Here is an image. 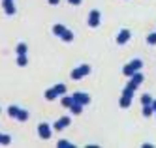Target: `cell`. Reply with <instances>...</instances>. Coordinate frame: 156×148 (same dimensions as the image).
<instances>
[{
    "label": "cell",
    "instance_id": "cell-1",
    "mask_svg": "<svg viewBox=\"0 0 156 148\" xmlns=\"http://www.w3.org/2000/svg\"><path fill=\"white\" fill-rule=\"evenodd\" d=\"M141 67H143V60L139 58H133L130 64H126L124 67H122V73H124L126 77H132L136 71H141Z\"/></svg>",
    "mask_w": 156,
    "mask_h": 148
},
{
    "label": "cell",
    "instance_id": "cell-23",
    "mask_svg": "<svg viewBox=\"0 0 156 148\" xmlns=\"http://www.w3.org/2000/svg\"><path fill=\"white\" fill-rule=\"evenodd\" d=\"M152 112H154V109H152V105H143V116H152Z\"/></svg>",
    "mask_w": 156,
    "mask_h": 148
},
{
    "label": "cell",
    "instance_id": "cell-5",
    "mask_svg": "<svg viewBox=\"0 0 156 148\" xmlns=\"http://www.w3.org/2000/svg\"><path fill=\"white\" fill-rule=\"evenodd\" d=\"M70 124H72V118H70V116H62V118H58L57 122H55L53 129H55V131H62L64 128H68Z\"/></svg>",
    "mask_w": 156,
    "mask_h": 148
},
{
    "label": "cell",
    "instance_id": "cell-12",
    "mask_svg": "<svg viewBox=\"0 0 156 148\" xmlns=\"http://www.w3.org/2000/svg\"><path fill=\"white\" fill-rule=\"evenodd\" d=\"M60 103H62L66 109H70V107H72V103H73V98H72V96H66V94H64V96H62V99H60Z\"/></svg>",
    "mask_w": 156,
    "mask_h": 148
},
{
    "label": "cell",
    "instance_id": "cell-30",
    "mask_svg": "<svg viewBox=\"0 0 156 148\" xmlns=\"http://www.w3.org/2000/svg\"><path fill=\"white\" fill-rule=\"evenodd\" d=\"M154 112H156V111H154Z\"/></svg>",
    "mask_w": 156,
    "mask_h": 148
},
{
    "label": "cell",
    "instance_id": "cell-14",
    "mask_svg": "<svg viewBox=\"0 0 156 148\" xmlns=\"http://www.w3.org/2000/svg\"><path fill=\"white\" fill-rule=\"evenodd\" d=\"M64 32H66V26H64V25H55V26H53V34H55V36L60 38Z\"/></svg>",
    "mask_w": 156,
    "mask_h": 148
},
{
    "label": "cell",
    "instance_id": "cell-29",
    "mask_svg": "<svg viewBox=\"0 0 156 148\" xmlns=\"http://www.w3.org/2000/svg\"><path fill=\"white\" fill-rule=\"evenodd\" d=\"M0 112H2V109H0Z\"/></svg>",
    "mask_w": 156,
    "mask_h": 148
},
{
    "label": "cell",
    "instance_id": "cell-25",
    "mask_svg": "<svg viewBox=\"0 0 156 148\" xmlns=\"http://www.w3.org/2000/svg\"><path fill=\"white\" fill-rule=\"evenodd\" d=\"M147 43L149 45H156V32H152V34L147 36Z\"/></svg>",
    "mask_w": 156,
    "mask_h": 148
},
{
    "label": "cell",
    "instance_id": "cell-15",
    "mask_svg": "<svg viewBox=\"0 0 156 148\" xmlns=\"http://www.w3.org/2000/svg\"><path fill=\"white\" fill-rule=\"evenodd\" d=\"M58 96H57V92H55V88H47L45 90V99L47 101H53V99H57Z\"/></svg>",
    "mask_w": 156,
    "mask_h": 148
},
{
    "label": "cell",
    "instance_id": "cell-22",
    "mask_svg": "<svg viewBox=\"0 0 156 148\" xmlns=\"http://www.w3.org/2000/svg\"><path fill=\"white\" fill-rule=\"evenodd\" d=\"M19 111H21V109H19L17 105H9V107H8V115H9V116H12V118H15Z\"/></svg>",
    "mask_w": 156,
    "mask_h": 148
},
{
    "label": "cell",
    "instance_id": "cell-8",
    "mask_svg": "<svg viewBox=\"0 0 156 148\" xmlns=\"http://www.w3.org/2000/svg\"><path fill=\"white\" fill-rule=\"evenodd\" d=\"M2 4H4V11H6V15H15L13 0H2Z\"/></svg>",
    "mask_w": 156,
    "mask_h": 148
},
{
    "label": "cell",
    "instance_id": "cell-26",
    "mask_svg": "<svg viewBox=\"0 0 156 148\" xmlns=\"http://www.w3.org/2000/svg\"><path fill=\"white\" fill-rule=\"evenodd\" d=\"M72 146V143H68V141H58V148H70Z\"/></svg>",
    "mask_w": 156,
    "mask_h": 148
},
{
    "label": "cell",
    "instance_id": "cell-16",
    "mask_svg": "<svg viewBox=\"0 0 156 148\" xmlns=\"http://www.w3.org/2000/svg\"><path fill=\"white\" fill-rule=\"evenodd\" d=\"M17 66H21V67L28 66V58H27V54H17Z\"/></svg>",
    "mask_w": 156,
    "mask_h": 148
},
{
    "label": "cell",
    "instance_id": "cell-17",
    "mask_svg": "<svg viewBox=\"0 0 156 148\" xmlns=\"http://www.w3.org/2000/svg\"><path fill=\"white\" fill-rule=\"evenodd\" d=\"M70 111H72V115H81V111H83V105L81 103H72V107H70Z\"/></svg>",
    "mask_w": 156,
    "mask_h": 148
},
{
    "label": "cell",
    "instance_id": "cell-2",
    "mask_svg": "<svg viewBox=\"0 0 156 148\" xmlns=\"http://www.w3.org/2000/svg\"><path fill=\"white\" fill-rule=\"evenodd\" d=\"M88 73H90V66H88V64H81L79 67H75V70L72 71V79H73V81H81V79L87 77Z\"/></svg>",
    "mask_w": 156,
    "mask_h": 148
},
{
    "label": "cell",
    "instance_id": "cell-7",
    "mask_svg": "<svg viewBox=\"0 0 156 148\" xmlns=\"http://www.w3.org/2000/svg\"><path fill=\"white\" fill-rule=\"evenodd\" d=\"M130 38H132V32H130L128 28H124V30H120V32H119V36H117V43H119V45H124Z\"/></svg>",
    "mask_w": 156,
    "mask_h": 148
},
{
    "label": "cell",
    "instance_id": "cell-28",
    "mask_svg": "<svg viewBox=\"0 0 156 148\" xmlns=\"http://www.w3.org/2000/svg\"><path fill=\"white\" fill-rule=\"evenodd\" d=\"M58 2H60V0H49V4H51V6H57Z\"/></svg>",
    "mask_w": 156,
    "mask_h": 148
},
{
    "label": "cell",
    "instance_id": "cell-21",
    "mask_svg": "<svg viewBox=\"0 0 156 148\" xmlns=\"http://www.w3.org/2000/svg\"><path fill=\"white\" fill-rule=\"evenodd\" d=\"M55 88V92H57V96H64L66 94V90H68V88H66V84H57V86H53Z\"/></svg>",
    "mask_w": 156,
    "mask_h": 148
},
{
    "label": "cell",
    "instance_id": "cell-10",
    "mask_svg": "<svg viewBox=\"0 0 156 148\" xmlns=\"http://www.w3.org/2000/svg\"><path fill=\"white\" fill-rule=\"evenodd\" d=\"M136 90H137V84L128 83V84H126V88L122 90V94H124V96H130V98H133V94H136Z\"/></svg>",
    "mask_w": 156,
    "mask_h": 148
},
{
    "label": "cell",
    "instance_id": "cell-4",
    "mask_svg": "<svg viewBox=\"0 0 156 148\" xmlns=\"http://www.w3.org/2000/svg\"><path fill=\"white\" fill-rule=\"evenodd\" d=\"M72 98H73V101H75V103H81L83 107L90 103V96H88V94H85V92H75V94H72Z\"/></svg>",
    "mask_w": 156,
    "mask_h": 148
},
{
    "label": "cell",
    "instance_id": "cell-9",
    "mask_svg": "<svg viewBox=\"0 0 156 148\" xmlns=\"http://www.w3.org/2000/svg\"><path fill=\"white\" fill-rule=\"evenodd\" d=\"M119 105H120V109H130V105H132V98L122 94L120 99H119Z\"/></svg>",
    "mask_w": 156,
    "mask_h": 148
},
{
    "label": "cell",
    "instance_id": "cell-20",
    "mask_svg": "<svg viewBox=\"0 0 156 148\" xmlns=\"http://www.w3.org/2000/svg\"><path fill=\"white\" fill-rule=\"evenodd\" d=\"M28 47H27V43H17V47H15V53L17 54H27Z\"/></svg>",
    "mask_w": 156,
    "mask_h": 148
},
{
    "label": "cell",
    "instance_id": "cell-27",
    "mask_svg": "<svg viewBox=\"0 0 156 148\" xmlns=\"http://www.w3.org/2000/svg\"><path fill=\"white\" fill-rule=\"evenodd\" d=\"M83 2V0H68V4H72V6H79Z\"/></svg>",
    "mask_w": 156,
    "mask_h": 148
},
{
    "label": "cell",
    "instance_id": "cell-18",
    "mask_svg": "<svg viewBox=\"0 0 156 148\" xmlns=\"http://www.w3.org/2000/svg\"><path fill=\"white\" fill-rule=\"evenodd\" d=\"M9 143H12V137H9L8 133H0V144H2V146H8Z\"/></svg>",
    "mask_w": 156,
    "mask_h": 148
},
{
    "label": "cell",
    "instance_id": "cell-19",
    "mask_svg": "<svg viewBox=\"0 0 156 148\" xmlns=\"http://www.w3.org/2000/svg\"><path fill=\"white\" fill-rule=\"evenodd\" d=\"M15 118H17L19 122H27V120H28V112H27L25 109H21V111L17 112V116H15Z\"/></svg>",
    "mask_w": 156,
    "mask_h": 148
},
{
    "label": "cell",
    "instance_id": "cell-6",
    "mask_svg": "<svg viewBox=\"0 0 156 148\" xmlns=\"http://www.w3.org/2000/svg\"><path fill=\"white\" fill-rule=\"evenodd\" d=\"M38 135L41 139H51V126L45 122H41L40 126H38Z\"/></svg>",
    "mask_w": 156,
    "mask_h": 148
},
{
    "label": "cell",
    "instance_id": "cell-3",
    "mask_svg": "<svg viewBox=\"0 0 156 148\" xmlns=\"http://www.w3.org/2000/svg\"><path fill=\"white\" fill-rule=\"evenodd\" d=\"M100 17H102V13H100L98 9H92L90 13H88V26H90V28H96V26L100 25V21H102Z\"/></svg>",
    "mask_w": 156,
    "mask_h": 148
},
{
    "label": "cell",
    "instance_id": "cell-24",
    "mask_svg": "<svg viewBox=\"0 0 156 148\" xmlns=\"http://www.w3.org/2000/svg\"><path fill=\"white\" fill-rule=\"evenodd\" d=\"M151 103H152V98H151L149 94L141 96V105H151Z\"/></svg>",
    "mask_w": 156,
    "mask_h": 148
},
{
    "label": "cell",
    "instance_id": "cell-11",
    "mask_svg": "<svg viewBox=\"0 0 156 148\" xmlns=\"http://www.w3.org/2000/svg\"><path fill=\"white\" fill-rule=\"evenodd\" d=\"M143 79H145L143 73H141V71H136V73L130 77V83H133V84H137V86H139V84L143 83Z\"/></svg>",
    "mask_w": 156,
    "mask_h": 148
},
{
    "label": "cell",
    "instance_id": "cell-13",
    "mask_svg": "<svg viewBox=\"0 0 156 148\" xmlns=\"http://www.w3.org/2000/svg\"><path fill=\"white\" fill-rule=\"evenodd\" d=\"M60 40H62V41H68V43H70V41H73V32H72L70 28H66V32L60 36Z\"/></svg>",
    "mask_w": 156,
    "mask_h": 148
}]
</instances>
